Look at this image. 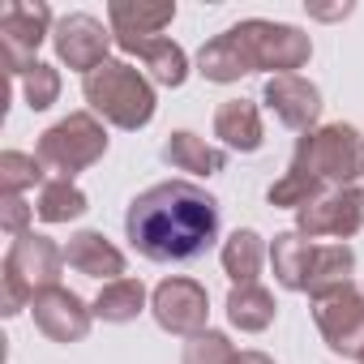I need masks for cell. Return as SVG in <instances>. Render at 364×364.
Listing matches in <instances>:
<instances>
[{
    "mask_svg": "<svg viewBox=\"0 0 364 364\" xmlns=\"http://www.w3.org/2000/svg\"><path fill=\"white\" fill-rule=\"evenodd\" d=\"M124 236L146 262H193L219 236V202L193 180H163L129 202Z\"/></svg>",
    "mask_w": 364,
    "mask_h": 364,
    "instance_id": "6da1fadb",
    "label": "cell"
},
{
    "mask_svg": "<svg viewBox=\"0 0 364 364\" xmlns=\"http://www.w3.org/2000/svg\"><path fill=\"white\" fill-rule=\"evenodd\" d=\"M82 95H86L95 116H103L107 124L129 129V133L146 129L154 120V107H159L154 82L141 69H133L129 60H107L95 73H86L82 77Z\"/></svg>",
    "mask_w": 364,
    "mask_h": 364,
    "instance_id": "7a4b0ae2",
    "label": "cell"
},
{
    "mask_svg": "<svg viewBox=\"0 0 364 364\" xmlns=\"http://www.w3.org/2000/svg\"><path fill=\"white\" fill-rule=\"evenodd\" d=\"M103 154H107V129L95 112H69L35 146V159L43 163V171H52V180H73Z\"/></svg>",
    "mask_w": 364,
    "mask_h": 364,
    "instance_id": "3957f363",
    "label": "cell"
},
{
    "mask_svg": "<svg viewBox=\"0 0 364 364\" xmlns=\"http://www.w3.org/2000/svg\"><path fill=\"white\" fill-rule=\"evenodd\" d=\"M296 171H309L321 185L347 189L355 176H364V137L351 124H321L296 141Z\"/></svg>",
    "mask_w": 364,
    "mask_h": 364,
    "instance_id": "277c9868",
    "label": "cell"
},
{
    "mask_svg": "<svg viewBox=\"0 0 364 364\" xmlns=\"http://www.w3.org/2000/svg\"><path fill=\"white\" fill-rule=\"evenodd\" d=\"M232 31H236V39L245 43V52H249V60H253V73H257V69H270L274 77H287V73L304 69L309 56H313L309 35L296 31V26H287V22L249 18V22L232 26Z\"/></svg>",
    "mask_w": 364,
    "mask_h": 364,
    "instance_id": "5b68a950",
    "label": "cell"
},
{
    "mask_svg": "<svg viewBox=\"0 0 364 364\" xmlns=\"http://www.w3.org/2000/svg\"><path fill=\"white\" fill-rule=\"evenodd\" d=\"M52 9L43 0H9L5 14H0V48H5V65L9 73H26L35 69V52L43 39H52Z\"/></svg>",
    "mask_w": 364,
    "mask_h": 364,
    "instance_id": "8992f818",
    "label": "cell"
},
{
    "mask_svg": "<svg viewBox=\"0 0 364 364\" xmlns=\"http://www.w3.org/2000/svg\"><path fill=\"white\" fill-rule=\"evenodd\" d=\"M112 43H116L112 26H103L95 14H69V18H60L56 31H52L56 60L69 65V69H77V73H95L99 65H107V60H112V56H107Z\"/></svg>",
    "mask_w": 364,
    "mask_h": 364,
    "instance_id": "52a82bcc",
    "label": "cell"
},
{
    "mask_svg": "<svg viewBox=\"0 0 364 364\" xmlns=\"http://www.w3.org/2000/svg\"><path fill=\"white\" fill-rule=\"evenodd\" d=\"M150 313L167 334H202L210 317V296L198 279H163L150 296Z\"/></svg>",
    "mask_w": 364,
    "mask_h": 364,
    "instance_id": "ba28073f",
    "label": "cell"
},
{
    "mask_svg": "<svg viewBox=\"0 0 364 364\" xmlns=\"http://www.w3.org/2000/svg\"><path fill=\"white\" fill-rule=\"evenodd\" d=\"M364 228V193L360 189H326L317 202H309L304 210H296V232L300 236H334V240H351Z\"/></svg>",
    "mask_w": 364,
    "mask_h": 364,
    "instance_id": "9c48e42d",
    "label": "cell"
},
{
    "mask_svg": "<svg viewBox=\"0 0 364 364\" xmlns=\"http://www.w3.org/2000/svg\"><path fill=\"white\" fill-rule=\"evenodd\" d=\"M313 317H317V330L334 355L364 360V291L347 287L338 296H326V300H317Z\"/></svg>",
    "mask_w": 364,
    "mask_h": 364,
    "instance_id": "30bf717a",
    "label": "cell"
},
{
    "mask_svg": "<svg viewBox=\"0 0 364 364\" xmlns=\"http://www.w3.org/2000/svg\"><path fill=\"white\" fill-rule=\"evenodd\" d=\"M31 313H35V326H39L52 343H82V338L90 334V321H95V309H90L77 291H69V287H60V283L35 291Z\"/></svg>",
    "mask_w": 364,
    "mask_h": 364,
    "instance_id": "8fae6325",
    "label": "cell"
},
{
    "mask_svg": "<svg viewBox=\"0 0 364 364\" xmlns=\"http://www.w3.org/2000/svg\"><path fill=\"white\" fill-rule=\"evenodd\" d=\"M60 266H65V249L39 232H22L14 236L9 253H5V270L18 274L31 291H43V287H56L60 283Z\"/></svg>",
    "mask_w": 364,
    "mask_h": 364,
    "instance_id": "7c38bea8",
    "label": "cell"
},
{
    "mask_svg": "<svg viewBox=\"0 0 364 364\" xmlns=\"http://www.w3.org/2000/svg\"><path fill=\"white\" fill-rule=\"evenodd\" d=\"M266 107L287 124V129H300V133H313V124L321 120V90L300 77V73H287V77H270L266 90H262Z\"/></svg>",
    "mask_w": 364,
    "mask_h": 364,
    "instance_id": "4fadbf2b",
    "label": "cell"
},
{
    "mask_svg": "<svg viewBox=\"0 0 364 364\" xmlns=\"http://www.w3.org/2000/svg\"><path fill=\"white\" fill-rule=\"evenodd\" d=\"M116 48L120 52H129V56H137L141 65H146V77L154 82V86H185V77H189V56H185V48L180 43H171L167 35H159V39H116Z\"/></svg>",
    "mask_w": 364,
    "mask_h": 364,
    "instance_id": "5bb4252c",
    "label": "cell"
},
{
    "mask_svg": "<svg viewBox=\"0 0 364 364\" xmlns=\"http://www.w3.org/2000/svg\"><path fill=\"white\" fill-rule=\"evenodd\" d=\"M65 262L86 279H107V283L124 279V253L103 232H73L65 245Z\"/></svg>",
    "mask_w": 364,
    "mask_h": 364,
    "instance_id": "9a60e30c",
    "label": "cell"
},
{
    "mask_svg": "<svg viewBox=\"0 0 364 364\" xmlns=\"http://www.w3.org/2000/svg\"><path fill=\"white\" fill-rule=\"evenodd\" d=\"M351 270H355V253L347 240H334V245H313V262H309V279H304V291L317 300L326 296H338L351 287Z\"/></svg>",
    "mask_w": 364,
    "mask_h": 364,
    "instance_id": "2e32d148",
    "label": "cell"
},
{
    "mask_svg": "<svg viewBox=\"0 0 364 364\" xmlns=\"http://www.w3.org/2000/svg\"><path fill=\"white\" fill-rule=\"evenodd\" d=\"M215 137L228 146V150H240V154H253L257 146H262V112H257V103H249V99H228V103H219V112H215Z\"/></svg>",
    "mask_w": 364,
    "mask_h": 364,
    "instance_id": "e0dca14e",
    "label": "cell"
},
{
    "mask_svg": "<svg viewBox=\"0 0 364 364\" xmlns=\"http://www.w3.org/2000/svg\"><path fill=\"white\" fill-rule=\"evenodd\" d=\"M176 5H141V0H116L107 5V26L116 39H159L163 26H171Z\"/></svg>",
    "mask_w": 364,
    "mask_h": 364,
    "instance_id": "ac0fdd59",
    "label": "cell"
},
{
    "mask_svg": "<svg viewBox=\"0 0 364 364\" xmlns=\"http://www.w3.org/2000/svg\"><path fill=\"white\" fill-rule=\"evenodd\" d=\"M163 159L176 167V171H189V176H219L223 167H228V154L219 150V146H210L206 137H198V133H189V129H180V133H171L167 141H163Z\"/></svg>",
    "mask_w": 364,
    "mask_h": 364,
    "instance_id": "d6986e66",
    "label": "cell"
},
{
    "mask_svg": "<svg viewBox=\"0 0 364 364\" xmlns=\"http://www.w3.org/2000/svg\"><path fill=\"white\" fill-rule=\"evenodd\" d=\"M198 73H202L206 82H219V86L240 82L245 73H253V60H249L245 43L236 39V31H223L219 39H210V43L198 52Z\"/></svg>",
    "mask_w": 364,
    "mask_h": 364,
    "instance_id": "ffe728a7",
    "label": "cell"
},
{
    "mask_svg": "<svg viewBox=\"0 0 364 364\" xmlns=\"http://www.w3.org/2000/svg\"><path fill=\"white\" fill-rule=\"evenodd\" d=\"M274 313H279V304L262 283H240L228 291V321L245 334H262L274 321Z\"/></svg>",
    "mask_w": 364,
    "mask_h": 364,
    "instance_id": "44dd1931",
    "label": "cell"
},
{
    "mask_svg": "<svg viewBox=\"0 0 364 364\" xmlns=\"http://www.w3.org/2000/svg\"><path fill=\"white\" fill-rule=\"evenodd\" d=\"M309 262H313V245H309V236H300V232H279V236H274V245H270V266H274L279 287H287V291H304Z\"/></svg>",
    "mask_w": 364,
    "mask_h": 364,
    "instance_id": "7402d4cb",
    "label": "cell"
},
{
    "mask_svg": "<svg viewBox=\"0 0 364 364\" xmlns=\"http://www.w3.org/2000/svg\"><path fill=\"white\" fill-rule=\"evenodd\" d=\"M262 262H266V245L253 228H236L228 240H223V270L228 279L240 287V283H257L262 274Z\"/></svg>",
    "mask_w": 364,
    "mask_h": 364,
    "instance_id": "603a6c76",
    "label": "cell"
},
{
    "mask_svg": "<svg viewBox=\"0 0 364 364\" xmlns=\"http://www.w3.org/2000/svg\"><path fill=\"white\" fill-rule=\"evenodd\" d=\"M90 309H95L99 321H112V326L137 321V313L146 309V287H141V279H116V283H103V291L95 296Z\"/></svg>",
    "mask_w": 364,
    "mask_h": 364,
    "instance_id": "cb8c5ba5",
    "label": "cell"
},
{
    "mask_svg": "<svg viewBox=\"0 0 364 364\" xmlns=\"http://www.w3.org/2000/svg\"><path fill=\"white\" fill-rule=\"evenodd\" d=\"M86 210H90V202L73 180H48L39 189V202H35V215L43 223H69V219H82Z\"/></svg>",
    "mask_w": 364,
    "mask_h": 364,
    "instance_id": "d4e9b609",
    "label": "cell"
},
{
    "mask_svg": "<svg viewBox=\"0 0 364 364\" xmlns=\"http://www.w3.org/2000/svg\"><path fill=\"white\" fill-rule=\"evenodd\" d=\"M326 193V185L321 180H313L309 171H296V167H287L274 185H270V206H279V210H304L309 202H317Z\"/></svg>",
    "mask_w": 364,
    "mask_h": 364,
    "instance_id": "484cf974",
    "label": "cell"
},
{
    "mask_svg": "<svg viewBox=\"0 0 364 364\" xmlns=\"http://www.w3.org/2000/svg\"><path fill=\"white\" fill-rule=\"evenodd\" d=\"M48 171L35 154H22V150H5L0 154V193H26L31 185H39Z\"/></svg>",
    "mask_w": 364,
    "mask_h": 364,
    "instance_id": "4316f807",
    "label": "cell"
},
{
    "mask_svg": "<svg viewBox=\"0 0 364 364\" xmlns=\"http://www.w3.org/2000/svg\"><path fill=\"white\" fill-rule=\"evenodd\" d=\"M18 82H22V99H26L31 112H48V107L60 99V73H56L52 65H43V60H39L35 69H26Z\"/></svg>",
    "mask_w": 364,
    "mask_h": 364,
    "instance_id": "83f0119b",
    "label": "cell"
},
{
    "mask_svg": "<svg viewBox=\"0 0 364 364\" xmlns=\"http://www.w3.org/2000/svg\"><path fill=\"white\" fill-rule=\"evenodd\" d=\"M236 360V347L223 330H202L185 343V355H180V364H232Z\"/></svg>",
    "mask_w": 364,
    "mask_h": 364,
    "instance_id": "f1b7e54d",
    "label": "cell"
},
{
    "mask_svg": "<svg viewBox=\"0 0 364 364\" xmlns=\"http://www.w3.org/2000/svg\"><path fill=\"white\" fill-rule=\"evenodd\" d=\"M31 215H35V206H26V198H22V193H0V228H5L9 236L31 232V228H26V223H31Z\"/></svg>",
    "mask_w": 364,
    "mask_h": 364,
    "instance_id": "f546056e",
    "label": "cell"
},
{
    "mask_svg": "<svg viewBox=\"0 0 364 364\" xmlns=\"http://www.w3.org/2000/svg\"><path fill=\"white\" fill-rule=\"evenodd\" d=\"M0 283H5V291H0V313H5V317H18V313L35 300V291H31L18 274H9V270L0 274Z\"/></svg>",
    "mask_w": 364,
    "mask_h": 364,
    "instance_id": "4dcf8cb0",
    "label": "cell"
},
{
    "mask_svg": "<svg viewBox=\"0 0 364 364\" xmlns=\"http://www.w3.org/2000/svg\"><path fill=\"white\" fill-rule=\"evenodd\" d=\"M232 364H274L266 351H236V360Z\"/></svg>",
    "mask_w": 364,
    "mask_h": 364,
    "instance_id": "1f68e13d",
    "label": "cell"
},
{
    "mask_svg": "<svg viewBox=\"0 0 364 364\" xmlns=\"http://www.w3.org/2000/svg\"><path fill=\"white\" fill-rule=\"evenodd\" d=\"M360 364H364V360H360Z\"/></svg>",
    "mask_w": 364,
    "mask_h": 364,
    "instance_id": "d6a6232c",
    "label": "cell"
}]
</instances>
